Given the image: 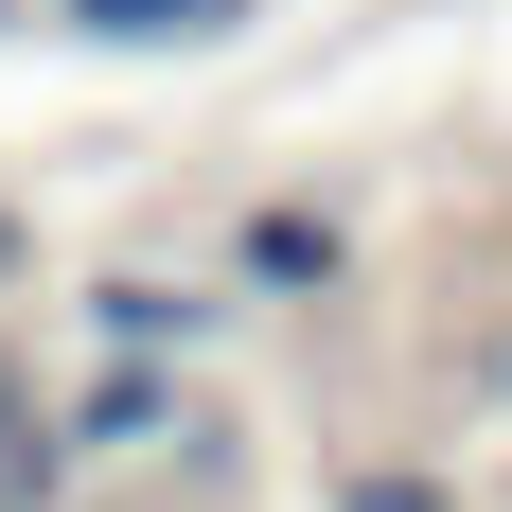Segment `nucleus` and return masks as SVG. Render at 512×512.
I'll use <instances>...</instances> for the list:
<instances>
[{
  "label": "nucleus",
  "mask_w": 512,
  "mask_h": 512,
  "mask_svg": "<svg viewBox=\"0 0 512 512\" xmlns=\"http://www.w3.org/2000/svg\"><path fill=\"white\" fill-rule=\"evenodd\" d=\"M159 424H177V371L124 354V371H89V389H71V424H53V442H71V460H124V442H159Z\"/></svg>",
  "instance_id": "f03ea898"
},
{
  "label": "nucleus",
  "mask_w": 512,
  "mask_h": 512,
  "mask_svg": "<svg viewBox=\"0 0 512 512\" xmlns=\"http://www.w3.org/2000/svg\"><path fill=\"white\" fill-rule=\"evenodd\" d=\"M230 265H248V283H336V212H265Z\"/></svg>",
  "instance_id": "7ed1b4c3"
},
{
  "label": "nucleus",
  "mask_w": 512,
  "mask_h": 512,
  "mask_svg": "<svg viewBox=\"0 0 512 512\" xmlns=\"http://www.w3.org/2000/svg\"><path fill=\"white\" fill-rule=\"evenodd\" d=\"M0 265H18V230H0Z\"/></svg>",
  "instance_id": "0eeeda50"
},
{
  "label": "nucleus",
  "mask_w": 512,
  "mask_h": 512,
  "mask_svg": "<svg viewBox=\"0 0 512 512\" xmlns=\"http://www.w3.org/2000/svg\"><path fill=\"white\" fill-rule=\"evenodd\" d=\"M18 424H36V389H18V354H0V442H18Z\"/></svg>",
  "instance_id": "423d86ee"
},
{
  "label": "nucleus",
  "mask_w": 512,
  "mask_h": 512,
  "mask_svg": "<svg viewBox=\"0 0 512 512\" xmlns=\"http://www.w3.org/2000/svg\"><path fill=\"white\" fill-rule=\"evenodd\" d=\"M336 512H442V477H354Z\"/></svg>",
  "instance_id": "39448f33"
},
{
  "label": "nucleus",
  "mask_w": 512,
  "mask_h": 512,
  "mask_svg": "<svg viewBox=\"0 0 512 512\" xmlns=\"http://www.w3.org/2000/svg\"><path fill=\"white\" fill-rule=\"evenodd\" d=\"M89 336H106V354H159V371H177V354L212 336V301H195V283H142V265H106V283H89Z\"/></svg>",
  "instance_id": "f257e3e1"
},
{
  "label": "nucleus",
  "mask_w": 512,
  "mask_h": 512,
  "mask_svg": "<svg viewBox=\"0 0 512 512\" xmlns=\"http://www.w3.org/2000/svg\"><path fill=\"white\" fill-rule=\"evenodd\" d=\"M71 18H89V36H230L248 0H71Z\"/></svg>",
  "instance_id": "20e7f679"
}]
</instances>
